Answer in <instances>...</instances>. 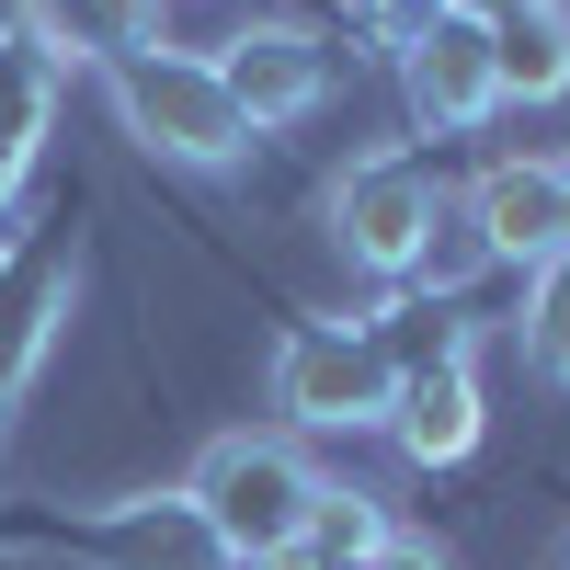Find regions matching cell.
Wrapping results in <instances>:
<instances>
[{
	"label": "cell",
	"instance_id": "obj_1",
	"mask_svg": "<svg viewBox=\"0 0 570 570\" xmlns=\"http://www.w3.org/2000/svg\"><path fill=\"white\" fill-rule=\"evenodd\" d=\"M195 525L228 548V570H263L308 537V502H320V468L285 445V434H217L195 468Z\"/></svg>",
	"mask_w": 570,
	"mask_h": 570
},
{
	"label": "cell",
	"instance_id": "obj_2",
	"mask_svg": "<svg viewBox=\"0 0 570 570\" xmlns=\"http://www.w3.org/2000/svg\"><path fill=\"white\" fill-rule=\"evenodd\" d=\"M104 104H115V126L137 137V149L195 160V171L252 149V126H240V104H228L217 58H195V46H126V58H104Z\"/></svg>",
	"mask_w": 570,
	"mask_h": 570
},
{
	"label": "cell",
	"instance_id": "obj_3",
	"mask_svg": "<svg viewBox=\"0 0 570 570\" xmlns=\"http://www.w3.org/2000/svg\"><path fill=\"white\" fill-rule=\"evenodd\" d=\"M400 400V365L376 331H343V320H308V331H285V354H274V411L297 422V434H365V422H389Z\"/></svg>",
	"mask_w": 570,
	"mask_h": 570
},
{
	"label": "cell",
	"instance_id": "obj_4",
	"mask_svg": "<svg viewBox=\"0 0 570 570\" xmlns=\"http://www.w3.org/2000/svg\"><path fill=\"white\" fill-rule=\"evenodd\" d=\"M434 217H445V183L411 149H365V160H343V183H331V240H343V263L389 274V285H411Z\"/></svg>",
	"mask_w": 570,
	"mask_h": 570
},
{
	"label": "cell",
	"instance_id": "obj_5",
	"mask_svg": "<svg viewBox=\"0 0 570 570\" xmlns=\"http://www.w3.org/2000/svg\"><path fill=\"white\" fill-rule=\"evenodd\" d=\"M217 80H228V104H240V126L252 137H285V126H308L320 104H331V46L308 35V23H240L217 46Z\"/></svg>",
	"mask_w": 570,
	"mask_h": 570
},
{
	"label": "cell",
	"instance_id": "obj_6",
	"mask_svg": "<svg viewBox=\"0 0 570 570\" xmlns=\"http://www.w3.org/2000/svg\"><path fill=\"white\" fill-rule=\"evenodd\" d=\"M69 297H80V240H69V228H46V240L0 252V422H12V400L35 389V365L58 354Z\"/></svg>",
	"mask_w": 570,
	"mask_h": 570
},
{
	"label": "cell",
	"instance_id": "obj_7",
	"mask_svg": "<svg viewBox=\"0 0 570 570\" xmlns=\"http://www.w3.org/2000/svg\"><path fill=\"white\" fill-rule=\"evenodd\" d=\"M468 228H480V252L491 263H548L559 252V160L548 149H502V160H480V183H468Z\"/></svg>",
	"mask_w": 570,
	"mask_h": 570
},
{
	"label": "cell",
	"instance_id": "obj_8",
	"mask_svg": "<svg viewBox=\"0 0 570 570\" xmlns=\"http://www.w3.org/2000/svg\"><path fill=\"white\" fill-rule=\"evenodd\" d=\"M400 104H411V126L422 137H468V126H491L502 104H491V23H434L400 58Z\"/></svg>",
	"mask_w": 570,
	"mask_h": 570
},
{
	"label": "cell",
	"instance_id": "obj_9",
	"mask_svg": "<svg viewBox=\"0 0 570 570\" xmlns=\"http://www.w3.org/2000/svg\"><path fill=\"white\" fill-rule=\"evenodd\" d=\"M389 434L411 468H456L468 445H480V365H468V343L445 331L422 365H400V400H389Z\"/></svg>",
	"mask_w": 570,
	"mask_h": 570
},
{
	"label": "cell",
	"instance_id": "obj_10",
	"mask_svg": "<svg viewBox=\"0 0 570 570\" xmlns=\"http://www.w3.org/2000/svg\"><path fill=\"white\" fill-rule=\"evenodd\" d=\"M80 559H104V570H228V548L195 525V502H126L115 525H80Z\"/></svg>",
	"mask_w": 570,
	"mask_h": 570
},
{
	"label": "cell",
	"instance_id": "obj_11",
	"mask_svg": "<svg viewBox=\"0 0 570 570\" xmlns=\"http://www.w3.org/2000/svg\"><path fill=\"white\" fill-rule=\"evenodd\" d=\"M570 91V0H525L491 23V104H559Z\"/></svg>",
	"mask_w": 570,
	"mask_h": 570
},
{
	"label": "cell",
	"instance_id": "obj_12",
	"mask_svg": "<svg viewBox=\"0 0 570 570\" xmlns=\"http://www.w3.org/2000/svg\"><path fill=\"white\" fill-rule=\"evenodd\" d=\"M46 115H58V69L35 58V35H0V217H12L23 183H35Z\"/></svg>",
	"mask_w": 570,
	"mask_h": 570
},
{
	"label": "cell",
	"instance_id": "obj_13",
	"mask_svg": "<svg viewBox=\"0 0 570 570\" xmlns=\"http://www.w3.org/2000/svg\"><path fill=\"white\" fill-rule=\"evenodd\" d=\"M35 58L46 69H104L126 46H149V0H35Z\"/></svg>",
	"mask_w": 570,
	"mask_h": 570
},
{
	"label": "cell",
	"instance_id": "obj_14",
	"mask_svg": "<svg viewBox=\"0 0 570 570\" xmlns=\"http://www.w3.org/2000/svg\"><path fill=\"white\" fill-rule=\"evenodd\" d=\"M376 548H389V513H376L365 491H331V480H320V502H308V537H297V559H308V570H365Z\"/></svg>",
	"mask_w": 570,
	"mask_h": 570
},
{
	"label": "cell",
	"instance_id": "obj_15",
	"mask_svg": "<svg viewBox=\"0 0 570 570\" xmlns=\"http://www.w3.org/2000/svg\"><path fill=\"white\" fill-rule=\"evenodd\" d=\"M525 354L570 389V252H548V263L525 274Z\"/></svg>",
	"mask_w": 570,
	"mask_h": 570
},
{
	"label": "cell",
	"instance_id": "obj_16",
	"mask_svg": "<svg viewBox=\"0 0 570 570\" xmlns=\"http://www.w3.org/2000/svg\"><path fill=\"white\" fill-rule=\"evenodd\" d=\"M468 274H491V252H480V228H468V206L445 195V217H434V240H422V263H411V285H422V297H456Z\"/></svg>",
	"mask_w": 570,
	"mask_h": 570
},
{
	"label": "cell",
	"instance_id": "obj_17",
	"mask_svg": "<svg viewBox=\"0 0 570 570\" xmlns=\"http://www.w3.org/2000/svg\"><path fill=\"white\" fill-rule=\"evenodd\" d=\"M354 23H365L376 46H389V58H411V46L445 23V0H354Z\"/></svg>",
	"mask_w": 570,
	"mask_h": 570
},
{
	"label": "cell",
	"instance_id": "obj_18",
	"mask_svg": "<svg viewBox=\"0 0 570 570\" xmlns=\"http://www.w3.org/2000/svg\"><path fill=\"white\" fill-rule=\"evenodd\" d=\"M365 570H445V559H434V548H400V537H389V548H376Z\"/></svg>",
	"mask_w": 570,
	"mask_h": 570
},
{
	"label": "cell",
	"instance_id": "obj_19",
	"mask_svg": "<svg viewBox=\"0 0 570 570\" xmlns=\"http://www.w3.org/2000/svg\"><path fill=\"white\" fill-rule=\"evenodd\" d=\"M445 12H456V23H513L525 0H445Z\"/></svg>",
	"mask_w": 570,
	"mask_h": 570
},
{
	"label": "cell",
	"instance_id": "obj_20",
	"mask_svg": "<svg viewBox=\"0 0 570 570\" xmlns=\"http://www.w3.org/2000/svg\"><path fill=\"white\" fill-rule=\"evenodd\" d=\"M559 252H570V149H559Z\"/></svg>",
	"mask_w": 570,
	"mask_h": 570
},
{
	"label": "cell",
	"instance_id": "obj_21",
	"mask_svg": "<svg viewBox=\"0 0 570 570\" xmlns=\"http://www.w3.org/2000/svg\"><path fill=\"white\" fill-rule=\"evenodd\" d=\"M35 23V0H0V35H23Z\"/></svg>",
	"mask_w": 570,
	"mask_h": 570
},
{
	"label": "cell",
	"instance_id": "obj_22",
	"mask_svg": "<svg viewBox=\"0 0 570 570\" xmlns=\"http://www.w3.org/2000/svg\"><path fill=\"white\" fill-rule=\"evenodd\" d=\"M263 570H308V559H297V548H285V559H263Z\"/></svg>",
	"mask_w": 570,
	"mask_h": 570
},
{
	"label": "cell",
	"instance_id": "obj_23",
	"mask_svg": "<svg viewBox=\"0 0 570 570\" xmlns=\"http://www.w3.org/2000/svg\"><path fill=\"white\" fill-rule=\"evenodd\" d=\"M149 12H160V0H149Z\"/></svg>",
	"mask_w": 570,
	"mask_h": 570
}]
</instances>
